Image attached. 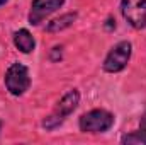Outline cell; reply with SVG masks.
I'll return each instance as SVG.
<instances>
[{
    "label": "cell",
    "instance_id": "cell-1",
    "mask_svg": "<svg viewBox=\"0 0 146 145\" xmlns=\"http://www.w3.org/2000/svg\"><path fill=\"white\" fill-rule=\"evenodd\" d=\"M78 103H80V94H78V91H70V92L65 94L63 99L58 103V106H56V109H54V113H51V114L42 121V126L48 128V130L56 128L58 125L63 123V119H65L66 116H70L73 111L76 109Z\"/></svg>",
    "mask_w": 146,
    "mask_h": 145
},
{
    "label": "cell",
    "instance_id": "cell-2",
    "mask_svg": "<svg viewBox=\"0 0 146 145\" xmlns=\"http://www.w3.org/2000/svg\"><path fill=\"white\" fill-rule=\"evenodd\" d=\"M80 130L85 133H102L114 125V116L106 109H94L80 118Z\"/></svg>",
    "mask_w": 146,
    "mask_h": 145
},
{
    "label": "cell",
    "instance_id": "cell-3",
    "mask_svg": "<svg viewBox=\"0 0 146 145\" xmlns=\"http://www.w3.org/2000/svg\"><path fill=\"white\" fill-rule=\"evenodd\" d=\"M5 85H7V91L10 94L22 96L31 85V77H29L27 68L21 63L10 65L7 73H5Z\"/></svg>",
    "mask_w": 146,
    "mask_h": 145
},
{
    "label": "cell",
    "instance_id": "cell-4",
    "mask_svg": "<svg viewBox=\"0 0 146 145\" xmlns=\"http://www.w3.org/2000/svg\"><path fill=\"white\" fill-rule=\"evenodd\" d=\"M131 58V43L129 41H121L117 43L112 50L109 51V55L104 60V70L110 73L121 72L127 62Z\"/></svg>",
    "mask_w": 146,
    "mask_h": 145
},
{
    "label": "cell",
    "instance_id": "cell-5",
    "mask_svg": "<svg viewBox=\"0 0 146 145\" xmlns=\"http://www.w3.org/2000/svg\"><path fill=\"white\" fill-rule=\"evenodd\" d=\"M121 12L134 29L146 28V0H122Z\"/></svg>",
    "mask_w": 146,
    "mask_h": 145
},
{
    "label": "cell",
    "instance_id": "cell-6",
    "mask_svg": "<svg viewBox=\"0 0 146 145\" xmlns=\"http://www.w3.org/2000/svg\"><path fill=\"white\" fill-rule=\"evenodd\" d=\"M63 3H65V0H34L33 5H31L29 22L33 26L41 24L48 15H51L53 12H56Z\"/></svg>",
    "mask_w": 146,
    "mask_h": 145
},
{
    "label": "cell",
    "instance_id": "cell-7",
    "mask_svg": "<svg viewBox=\"0 0 146 145\" xmlns=\"http://www.w3.org/2000/svg\"><path fill=\"white\" fill-rule=\"evenodd\" d=\"M14 44L17 46V50H21L22 53H31L36 46V41L33 34L27 31V29H19L15 34H14Z\"/></svg>",
    "mask_w": 146,
    "mask_h": 145
},
{
    "label": "cell",
    "instance_id": "cell-8",
    "mask_svg": "<svg viewBox=\"0 0 146 145\" xmlns=\"http://www.w3.org/2000/svg\"><path fill=\"white\" fill-rule=\"evenodd\" d=\"M75 19H76V14H75V12H72V14H65V15H61V17L51 21V22L46 26V31H48V33L63 31V29H66V28L72 26L73 22H75Z\"/></svg>",
    "mask_w": 146,
    "mask_h": 145
},
{
    "label": "cell",
    "instance_id": "cell-9",
    "mask_svg": "<svg viewBox=\"0 0 146 145\" xmlns=\"http://www.w3.org/2000/svg\"><path fill=\"white\" fill-rule=\"evenodd\" d=\"M136 133H138V137H139L141 144H145V145H146V113L143 114V118H141V123H139V130H138Z\"/></svg>",
    "mask_w": 146,
    "mask_h": 145
},
{
    "label": "cell",
    "instance_id": "cell-10",
    "mask_svg": "<svg viewBox=\"0 0 146 145\" xmlns=\"http://www.w3.org/2000/svg\"><path fill=\"white\" fill-rule=\"evenodd\" d=\"M5 2H7V0H0V5H3V3H5Z\"/></svg>",
    "mask_w": 146,
    "mask_h": 145
},
{
    "label": "cell",
    "instance_id": "cell-11",
    "mask_svg": "<svg viewBox=\"0 0 146 145\" xmlns=\"http://www.w3.org/2000/svg\"><path fill=\"white\" fill-rule=\"evenodd\" d=\"M0 128H2V125H0Z\"/></svg>",
    "mask_w": 146,
    "mask_h": 145
}]
</instances>
